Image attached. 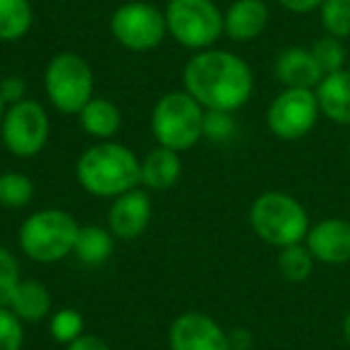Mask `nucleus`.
Instances as JSON below:
<instances>
[{"instance_id": "7ed1b4c3", "label": "nucleus", "mask_w": 350, "mask_h": 350, "mask_svg": "<svg viewBox=\"0 0 350 350\" xmlns=\"http://www.w3.org/2000/svg\"><path fill=\"white\" fill-rule=\"evenodd\" d=\"M250 226L254 235L271 247H288V245L305 243L310 233V216L300 200L288 192L269 190L262 192L250 206Z\"/></svg>"}, {"instance_id": "6e6552de", "label": "nucleus", "mask_w": 350, "mask_h": 350, "mask_svg": "<svg viewBox=\"0 0 350 350\" xmlns=\"http://www.w3.org/2000/svg\"><path fill=\"white\" fill-rule=\"evenodd\" d=\"M111 34L125 51L146 53L159 49L168 36L165 15L151 3L130 0L111 15Z\"/></svg>"}, {"instance_id": "423d86ee", "label": "nucleus", "mask_w": 350, "mask_h": 350, "mask_svg": "<svg viewBox=\"0 0 350 350\" xmlns=\"http://www.w3.org/2000/svg\"><path fill=\"white\" fill-rule=\"evenodd\" d=\"M168 36L183 49H214L224 36V12L214 0H168L163 8Z\"/></svg>"}, {"instance_id": "dca6fc26", "label": "nucleus", "mask_w": 350, "mask_h": 350, "mask_svg": "<svg viewBox=\"0 0 350 350\" xmlns=\"http://www.w3.org/2000/svg\"><path fill=\"white\" fill-rule=\"evenodd\" d=\"M183 175V161L180 154L173 149L159 146L146 151L139 159V185L144 190L163 192L170 190L173 185H178Z\"/></svg>"}, {"instance_id": "20e7f679", "label": "nucleus", "mask_w": 350, "mask_h": 350, "mask_svg": "<svg viewBox=\"0 0 350 350\" xmlns=\"http://www.w3.org/2000/svg\"><path fill=\"white\" fill-rule=\"evenodd\" d=\"M204 116L206 111L185 89L168 92L151 108V135L159 146L183 154L204 139Z\"/></svg>"}, {"instance_id": "1a4fd4ad", "label": "nucleus", "mask_w": 350, "mask_h": 350, "mask_svg": "<svg viewBox=\"0 0 350 350\" xmlns=\"http://www.w3.org/2000/svg\"><path fill=\"white\" fill-rule=\"evenodd\" d=\"M51 137V118L46 108L34 98L5 108L0 122V139L3 146L17 159H31L41 154Z\"/></svg>"}, {"instance_id": "f8f14e48", "label": "nucleus", "mask_w": 350, "mask_h": 350, "mask_svg": "<svg viewBox=\"0 0 350 350\" xmlns=\"http://www.w3.org/2000/svg\"><path fill=\"white\" fill-rule=\"evenodd\" d=\"M151 197L146 190L135 187L116 197L108 209V230L116 240H137L151 224Z\"/></svg>"}, {"instance_id": "39448f33", "label": "nucleus", "mask_w": 350, "mask_h": 350, "mask_svg": "<svg viewBox=\"0 0 350 350\" xmlns=\"http://www.w3.org/2000/svg\"><path fill=\"white\" fill-rule=\"evenodd\" d=\"M82 226L65 209H41L20 226V250L36 264H55L75 252Z\"/></svg>"}, {"instance_id": "c9c22d12", "label": "nucleus", "mask_w": 350, "mask_h": 350, "mask_svg": "<svg viewBox=\"0 0 350 350\" xmlns=\"http://www.w3.org/2000/svg\"><path fill=\"white\" fill-rule=\"evenodd\" d=\"M348 154H350V144H348Z\"/></svg>"}, {"instance_id": "473e14b6", "label": "nucleus", "mask_w": 350, "mask_h": 350, "mask_svg": "<svg viewBox=\"0 0 350 350\" xmlns=\"http://www.w3.org/2000/svg\"><path fill=\"white\" fill-rule=\"evenodd\" d=\"M228 340H230V350H250L252 348V334L243 326L228 331Z\"/></svg>"}, {"instance_id": "f3484780", "label": "nucleus", "mask_w": 350, "mask_h": 350, "mask_svg": "<svg viewBox=\"0 0 350 350\" xmlns=\"http://www.w3.org/2000/svg\"><path fill=\"white\" fill-rule=\"evenodd\" d=\"M314 94L321 116L338 125H350V70L324 75Z\"/></svg>"}, {"instance_id": "72a5a7b5", "label": "nucleus", "mask_w": 350, "mask_h": 350, "mask_svg": "<svg viewBox=\"0 0 350 350\" xmlns=\"http://www.w3.org/2000/svg\"><path fill=\"white\" fill-rule=\"evenodd\" d=\"M343 338H345V343L350 345V310H348V314L343 317Z\"/></svg>"}, {"instance_id": "6ab92c4d", "label": "nucleus", "mask_w": 350, "mask_h": 350, "mask_svg": "<svg viewBox=\"0 0 350 350\" xmlns=\"http://www.w3.org/2000/svg\"><path fill=\"white\" fill-rule=\"evenodd\" d=\"M79 125L89 137L96 142L113 139L122 125V113L113 101L101 96H94L87 106L79 111Z\"/></svg>"}, {"instance_id": "4468645a", "label": "nucleus", "mask_w": 350, "mask_h": 350, "mask_svg": "<svg viewBox=\"0 0 350 350\" xmlns=\"http://www.w3.org/2000/svg\"><path fill=\"white\" fill-rule=\"evenodd\" d=\"M273 75L283 84V89H317L324 79V72L312 51L302 46L281 51L273 60Z\"/></svg>"}, {"instance_id": "f257e3e1", "label": "nucleus", "mask_w": 350, "mask_h": 350, "mask_svg": "<svg viewBox=\"0 0 350 350\" xmlns=\"http://www.w3.org/2000/svg\"><path fill=\"white\" fill-rule=\"evenodd\" d=\"M183 89L204 111L235 113L252 98L254 75L247 60L226 49L197 51L183 68Z\"/></svg>"}, {"instance_id": "f704fd0d", "label": "nucleus", "mask_w": 350, "mask_h": 350, "mask_svg": "<svg viewBox=\"0 0 350 350\" xmlns=\"http://www.w3.org/2000/svg\"><path fill=\"white\" fill-rule=\"evenodd\" d=\"M5 103H3V98H0V122H3V116H5Z\"/></svg>"}, {"instance_id": "b1692460", "label": "nucleus", "mask_w": 350, "mask_h": 350, "mask_svg": "<svg viewBox=\"0 0 350 350\" xmlns=\"http://www.w3.org/2000/svg\"><path fill=\"white\" fill-rule=\"evenodd\" d=\"M321 27L329 36L348 39L350 36V0H324L319 8Z\"/></svg>"}, {"instance_id": "c85d7f7f", "label": "nucleus", "mask_w": 350, "mask_h": 350, "mask_svg": "<svg viewBox=\"0 0 350 350\" xmlns=\"http://www.w3.org/2000/svg\"><path fill=\"white\" fill-rule=\"evenodd\" d=\"M25 321H20L8 307H0V350H22Z\"/></svg>"}, {"instance_id": "cd10ccee", "label": "nucleus", "mask_w": 350, "mask_h": 350, "mask_svg": "<svg viewBox=\"0 0 350 350\" xmlns=\"http://www.w3.org/2000/svg\"><path fill=\"white\" fill-rule=\"evenodd\" d=\"M22 281L20 262L8 247L0 245V307L10 305V297Z\"/></svg>"}, {"instance_id": "9b49d317", "label": "nucleus", "mask_w": 350, "mask_h": 350, "mask_svg": "<svg viewBox=\"0 0 350 350\" xmlns=\"http://www.w3.org/2000/svg\"><path fill=\"white\" fill-rule=\"evenodd\" d=\"M170 350H230L228 331L204 312H183L168 329Z\"/></svg>"}, {"instance_id": "f03ea898", "label": "nucleus", "mask_w": 350, "mask_h": 350, "mask_svg": "<svg viewBox=\"0 0 350 350\" xmlns=\"http://www.w3.org/2000/svg\"><path fill=\"white\" fill-rule=\"evenodd\" d=\"M75 178L87 195L116 200L139 187V156L120 142H94L75 163Z\"/></svg>"}, {"instance_id": "9d476101", "label": "nucleus", "mask_w": 350, "mask_h": 350, "mask_svg": "<svg viewBox=\"0 0 350 350\" xmlns=\"http://www.w3.org/2000/svg\"><path fill=\"white\" fill-rule=\"evenodd\" d=\"M321 111L314 89H283L267 108V127L283 142L302 139L314 130Z\"/></svg>"}, {"instance_id": "2f4dec72", "label": "nucleus", "mask_w": 350, "mask_h": 350, "mask_svg": "<svg viewBox=\"0 0 350 350\" xmlns=\"http://www.w3.org/2000/svg\"><path fill=\"white\" fill-rule=\"evenodd\" d=\"M324 0H278V5L286 8L288 12H295V15H307V12H314L321 8Z\"/></svg>"}, {"instance_id": "aec40b11", "label": "nucleus", "mask_w": 350, "mask_h": 350, "mask_svg": "<svg viewBox=\"0 0 350 350\" xmlns=\"http://www.w3.org/2000/svg\"><path fill=\"white\" fill-rule=\"evenodd\" d=\"M113 247H116V238L108 226H82L72 254L84 267H101L113 257Z\"/></svg>"}, {"instance_id": "c756f323", "label": "nucleus", "mask_w": 350, "mask_h": 350, "mask_svg": "<svg viewBox=\"0 0 350 350\" xmlns=\"http://www.w3.org/2000/svg\"><path fill=\"white\" fill-rule=\"evenodd\" d=\"M27 79L20 77V75H8V77L0 79V98L5 106H15V103L25 101L27 98Z\"/></svg>"}, {"instance_id": "7c9ffc66", "label": "nucleus", "mask_w": 350, "mask_h": 350, "mask_svg": "<svg viewBox=\"0 0 350 350\" xmlns=\"http://www.w3.org/2000/svg\"><path fill=\"white\" fill-rule=\"evenodd\" d=\"M65 350H111V345H108L103 338H98V336L84 334V336H79L77 340L65 345Z\"/></svg>"}, {"instance_id": "5701e85b", "label": "nucleus", "mask_w": 350, "mask_h": 350, "mask_svg": "<svg viewBox=\"0 0 350 350\" xmlns=\"http://www.w3.org/2000/svg\"><path fill=\"white\" fill-rule=\"evenodd\" d=\"M34 200V180L20 170L0 173V204L8 209H25Z\"/></svg>"}, {"instance_id": "0eeeda50", "label": "nucleus", "mask_w": 350, "mask_h": 350, "mask_svg": "<svg viewBox=\"0 0 350 350\" xmlns=\"http://www.w3.org/2000/svg\"><path fill=\"white\" fill-rule=\"evenodd\" d=\"M44 92L49 103L65 116H79L94 98V70L79 53L63 51L44 70Z\"/></svg>"}, {"instance_id": "393cba45", "label": "nucleus", "mask_w": 350, "mask_h": 350, "mask_svg": "<svg viewBox=\"0 0 350 350\" xmlns=\"http://www.w3.org/2000/svg\"><path fill=\"white\" fill-rule=\"evenodd\" d=\"M49 329L58 343L68 345L72 340H77L79 336H84V317L72 307H60V310H55L51 314Z\"/></svg>"}, {"instance_id": "a878e982", "label": "nucleus", "mask_w": 350, "mask_h": 350, "mask_svg": "<svg viewBox=\"0 0 350 350\" xmlns=\"http://www.w3.org/2000/svg\"><path fill=\"white\" fill-rule=\"evenodd\" d=\"M310 51L324 75L338 72V70L345 68L348 53H345V46L340 44V39H336V36H329V34L321 36V39H317L314 44L310 46Z\"/></svg>"}, {"instance_id": "4be33fe9", "label": "nucleus", "mask_w": 350, "mask_h": 350, "mask_svg": "<svg viewBox=\"0 0 350 350\" xmlns=\"http://www.w3.org/2000/svg\"><path fill=\"white\" fill-rule=\"evenodd\" d=\"M276 269L288 283H302L314 271V257H312V252L307 250L305 243L288 245V247H283L278 252Z\"/></svg>"}, {"instance_id": "2eb2a0df", "label": "nucleus", "mask_w": 350, "mask_h": 350, "mask_svg": "<svg viewBox=\"0 0 350 350\" xmlns=\"http://www.w3.org/2000/svg\"><path fill=\"white\" fill-rule=\"evenodd\" d=\"M269 25V8L264 0H233L224 12V36L247 44L262 36Z\"/></svg>"}, {"instance_id": "412c9836", "label": "nucleus", "mask_w": 350, "mask_h": 350, "mask_svg": "<svg viewBox=\"0 0 350 350\" xmlns=\"http://www.w3.org/2000/svg\"><path fill=\"white\" fill-rule=\"evenodd\" d=\"M34 25V8L29 0H0V41L25 39Z\"/></svg>"}, {"instance_id": "a211bd4d", "label": "nucleus", "mask_w": 350, "mask_h": 350, "mask_svg": "<svg viewBox=\"0 0 350 350\" xmlns=\"http://www.w3.org/2000/svg\"><path fill=\"white\" fill-rule=\"evenodd\" d=\"M8 310L20 321H41L53 314V295L41 281H20Z\"/></svg>"}, {"instance_id": "bb28decb", "label": "nucleus", "mask_w": 350, "mask_h": 350, "mask_svg": "<svg viewBox=\"0 0 350 350\" xmlns=\"http://www.w3.org/2000/svg\"><path fill=\"white\" fill-rule=\"evenodd\" d=\"M238 135V122L233 113L226 111H206L204 116V139L214 144H228Z\"/></svg>"}, {"instance_id": "ddd939ff", "label": "nucleus", "mask_w": 350, "mask_h": 350, "mask_svg": "<svg viewBox=\"0 0 350 350\" xmlns=\"http://www.w3.org/2000/svg\"><path fill=\"white\" fill-rule=\"evenodd\" d=\"M307 250L312 252L314 262L338 264L350 262V221L345 219H324L319 224L310 226V233L305 238Z\"/></svg>"}]
</instances>
